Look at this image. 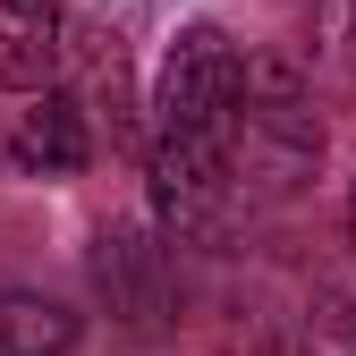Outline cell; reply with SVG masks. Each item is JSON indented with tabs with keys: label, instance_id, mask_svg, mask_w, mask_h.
<instances>
[{
	"label": "cell",
	"instance_id": "cell-9",
	"mask_svg": "<svg viewBox=\"0 0 356 356\" xmlns=\"http://www.w3.org/2000/svg\"><path fill=\"white\" fill-rule=\"evenodd\" d=\"M314 34H323V51H356V0H323V9H314Z\"/></svg>",
	"mask_w": 356,
	"mask_h": 356
},
{
	"label": "cell",
	"instance_id": "cell-2",
	"mask_svg": "<svg viewBox=\"0 0 356 356\" xmlns=\"http://www.w3.org/2000/svg\"><path fill=\"white\" fill-rule=\"evenodd\" d=\"M238 85H246L238 42L220 26H187L161 60V85H153V136H229Z\"/></svg>",
	"mask_w": 356,
	"mask_h": 356
},
{
	"label": "cell",
	"instance_id": "cell-1",
	"mask_svg": "<svg viewBox=\"0 0 356 356\" xmlns=\"http://www.w3.org/2000/svg\"><path fill=\"white\" fill-rule=\"evenodd\" d=\"M323 170V119L305 102L289 60H246L238 111H229V178L246 204H289Z\"/></svg>",
	"mask_w": 356,
	"mask_h": 356
},
{
	"label": "cell",
	"instance_id": "cell-8",
	"mask_svg": "<svg viewBox=\"0 0 356 356\" xmlns=\"http://www.w3.org/2000/svg\"><path fill=\"white\" fill-rule=\"evenodd\" d=\"M297 356H356V305L323 289L305 305V323H297Z\"/></svg>",
	"mask_w": 356,
	"mask_h": 356
},
{
	"label": "cell",
	"instance_id": "cell-4",
	"mask_svg": "<svg viewBox=\"0 0 356 356\" xmlns=\"http://www.w3.org/2000/svg\"><path fill=\"white\" fill-rule=\"evenodd\" d=\"M94 289L127 331H170V305H178V272H170V246H153L145 229H102L94 238Z\"/></svg>",
	"mask_w": 356,
	"mask_h": 356
},
{
	"label": "cell",
	"instance_id": "cell-5",
	"mask_svg": "<svg viewBox=\"0 0 356 356\" xmlns=\"http://www.w3.org/2000/svg\"><path fill=\"white\" fill-rule=\"evenodd\" d=\"M68 60V9L60 0H0V85L9 94H51Z\"/></svg>",
	"mask_w": 356,
	"mask_h": 356
},
{
	"label": "cell",
	"instance_id": "cell-6",
	"mask_svg": "<svg viewBox=\"0 0 356 356\" xmlns=\"http://www.w3.org/2000/svg\"><path fill=\"white\" fill-rule=\"evenodd\" d=\"M9 161L26 178H76L94 161V127H85V102L76 94H34V111L17 119L9 136Z\"/></svg>",
	"mask_w": 356,
	"mask_h": 356
},
{
	"label": "cell",
	"instance_id": "cell-7",
	"mask_svg": "<svg viewBox=\"0 0 356 356\" xmlns=\"http://www.w3.org/2000/svg\"><path fill=\"white\" fill-rule=\"evenodd\" d=\"M76 339H85V323L60 297L0 289V356H76Z\"/></svg>",
	"mask_w": 356,
	"mask_h": 356
},
{
	"label": "cell",
	"instance_id": "cell-10",
	"mask_svg": "<svg viewBox=\"0 0 356 356\" xmlns=\"http://www.w3.org/2000/svg\"><path fill=\"white\" fill-rule=\"evenodd\" d=\"M348 246H356V187H348Z\"/></svg>",
	"mask_w": 356,
	"mask_h": 356
},
{
	"label": "cell",
	"instance_id": "cell-3",
	"mask_svg": "<svg viewBox=\"0 0 356 356\" xmlns=\"http://www.w3.org/2000/svg\"><path fill=\"white\" fill-rule=\"evenodd\" d=\"M238 204L229 136H153V220L170 238H220Z\"/></svg>",
	"mask_w": 356,
	"mask_h": 356
}]
</instances>
